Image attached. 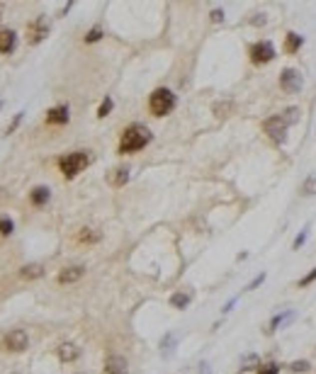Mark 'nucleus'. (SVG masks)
Returning a JSON list of instances; mask_svg holds the SVG:
<instances>
[{
    "instance_id": "18",
    "label": "nucleus",
    "mask_w": 316,
    "mask_h": 374,
    "mask_svg": "<svg viewBox=\"0 0 316 374\" xmlns=\"http://www.w3.org/2000/svg\"><path fill=\"white\" fill-rule=\"evenodd\" d=\"M102 236H100V231H95V228H80V233H78V241L80 243H97Z\"/></svg>"
},
{
    "instance_id": "27",
    "label": "nucleus",
    "mask_w": 316,
    "mask_h": 374,
    "mask_svg": "<svg viewBox=\"0 0 316 374\" xmlns=\"http://www.w3.org/2000/svg\"><path fill=\"white\" fill-rule=\"evenodd\" d=\"M100 37H102V29H100V27H93V29L85 34V41L93 44V41H100Z\"/></svg>"
},
{
    "instance_id": "11",
    "label": "nucleus",
    "mask_w": 316,
    "mask_h": 374,
    "mask_svg": "<svg viewBox=\"0 0 316 374\" xmlns=\"http://www.w3.org/2000/svg\"><path fill=\"white\" fill-rule=\"evenodd\" d=\"M56 355L61 362H75L78 355H80V348L75 345V343H61L58 348H56Z\"/></svg>"
},
{
    "instance_id": "28",
    "label": "nucleus",
    "mask_w": 316,
    "mask_h": 374,
    "mask_svg": "<svg viewBox=\"0 0 316 374\" xmlns=\"http://www.w3.org/2000/svg\"><path fill=\"white\" fill-rule=\"evenodd\" d=\"M307 238H309V228H304V231L299 233L297 238H295V243H292V248H295V250H297V248H302V245L307 243Z\"/></svg>"
},
{
    "instance_id": "6",
    "label": "nucleus",
    "mask_w": 316,
    "mask_h": 374,
    "mask_svg": "<svg viewBox=\"0 0 316 374\" xmlns=\"http://www.w3.org/2000/svg\"><path fill=\"white\" fill-rule=\"evenodd\" d=\"M263 129H265V134H268L275 144H282L285 136H287V122H285L282 117H270V119H265Z\"/></svg>"
},
{
    "instance_id": "29",
    "label": "nucleus",
    "mask_w": 316,
    "mask_h": 374,
    "mask_svg": "<svg viewBox=\"0 0 316 374\" xmlns=\"http://www.w3.org/2000/svg\"><path fill=\"white\" fill-rule=\"evenodd\" d=\"M292 372H309V362H307V360L292 362Z\"/></svg>"
},
{
    "instance_id": "26",
    "label": "nucleus",
    "mask_w": 316,
    "mask_h": 374,
    "mask_svg": "<svg viewBox=\"0 0 316 374\" xmlns=\"http://www.w3.org/2000/svg\"><path fill=\"white\" fill-rule=\"evenodd\" d=\"M173 345H175V336L170 333V336L163 338V343H161V348H163V355H170L173 353Z\"/></svg>"
},
{
    "instance_id": "7",
    "label": "nucleus",
    "mask_w": 316,
    "mask_h": 374,
    "mask_svg": "<svg viewBox=\"0 0 316 374\" xmlns=\"http://www.w3.org/2000/svg\"><path fill=\"white\" fill-rule=\"evenodd\" d=\"M49 34V24H46V19L44 17H37L32 19L29 24H27V41L34 46L39 41H44V37Z\"/></svg>"
},
{
    "instance_id": "4",
    "label": "nucleus",
    "mask_w": 316,
    "mask_h": 374,
    "mask_svg": "<svg viewBox=\"0 0 316 374\" xmlns=\"http://www.w3.org/2000/svg\"><path fill=\"white\" fill-rule=\"evenodd\" d=\"M0 345H2V350H7V353H22V350H27L29 338H27V333H24L22 328H12V331H7V333L2 336Z\"/></svg>"
},
{
    "instance_id": "1",
    "label": "nucleus",
    "mask_w": 316,
    "mask_h": 374,
    "mask_svg": "<svg viewBox=\"0 0 316 374\" xmlns=\"http://www.w3.org/2000/svg\"><path fill=\"white\" fill-rule=\"evenodd\" d=\"M151 131L141 124H131L129 129H124L122 139H119V153H136L144 146H149Z\"/></svg>"
},
{
    "instance_id": "31",
    "label": "nucleus",
    "mask_w": 316,
    "mask_h": 374,
    "mask_svg": "<svg viewBox=\"0 0 316 374\" xmlns=\"http://www.w3.org/2000/svg\"><path fill=\"white\" fill-rule=\"evenodd\" d=\"M314 185H316V178H309L307 185L302 187V194H314Z\"/></svg>"
},
{
    "instance_id": "16",
    "label": "nucleus",
    "mask_w": 316,
    "mask_h": 374,
    "mask_svg": "<svg viewBox=\"0 0 316 374\" xmlns=\"http://www.w3.org/2000/svg\"><path fill=\"white\" fill-rule=\"evenodd\" d=\"M302 44H304V37L297 34V32H290V34L285 37V51H287V54H297L299 49H302Z\"/></svg>"
},
{
    "instance_id": "3",
    "label": "nucleus",
    "mask_w": 316,
    "mask_h": 374,
    "mask_svg": "<svg viewBox=\"0 0 316 374\" xmlns=\"http://www.w3.org/2000/svg\"><path fill=\"white\" fill-rule=\"evenodd\" d=\"M175 107V95L170 93L168 88H158L153 90L149 97V110L153 117H166L170 110Z\"/></svg>"
},
{
    "instance_id": "12",
    "label": "nucleus",
    "mask_w": 316,
    "mask_h": 374,
    "mask_svg": "<svg viewBox=\"0 0 316 374\" xmlns=\"http://www.w3.org/2000/svg\"><path fill=\"white\" fill-rule=\"evenodd\" d=\"M66 122H68V107L66 105H58V107L46 112V124H66Z\"/></svg>"
},
{
    "instance_id": "35",
    "label": "nucleus",
    "mask_w": 316,
    "mask_h": 374,
    "mask_svg": "<svg viewBox=\"0 0 316 374\" xmlns=\"http://www.w3.org/2000/svg\"><path fill=\"white\" fill-rule=\"evenodd\" d=\"M263 22H265V17H263V15H256V19H253V24H263Z\"/></svg>"
},
{
    "instance_id": "24",
    "label": "nucleus",
    "mask_w": 316,
    "mask_h": 374,
    "mask_svg": "<svg viewBox=\"0 0 316 374\" xmlns=\"http://www.w3.org/2000/svg\"><path fill=\"white\" fill-rule=\"evenodd\" d=\"M12 228H15V224H12L7 216H2V219H0V233H2V236H10V233H12Z\"/></svg>"
},
{
    "instance_id": "14",
    "label": "nucleus",
    "mask_w": 316,
    "mask_h": 374,
    "mask_svg": "<svg viewBox=\"0 0 316 374\" xmlns=\"http://www.w3.org/2000/svg\"><path fill=\"white\" fill-rule=\"evenodd\" d=\"M127 180H129V168H124V166H122V168H114L110 175H107V183H110L112 187H124Z\"/></svg>"
},
{
    "instance_id": "22",
    "label": "nucleus",
    "mask_w": 316,
    "mask_h": 374,
    "mask_svg": "<svg viewBox=\"0 0 316 374\" xmlns=\"http://www.w3.org/2000/svg\"><path fill=\"white\" fill-rule=\"evenodd\" d=\"M112 107H114L112 97H105V100H102V105H100V110H97V117H100V119H105V117L112 112Z\"/></svg>"
},
{
    "instance_id": "25",
    "label": "nucleus",
    "mask_w": 316,
    "mask_h": 374,
    "mask_svg": "<svg viewBox=\"0 0 316 374\" xmlns=\"http://www.w3.org/2000/svg\"><path fill=\"white\" fill-rule=\"evenodd\" d=\"M258 374H280V365H275V362L261 365V367H258Z\"/></svg>"
},
{
    "instance_id": "10",
    "label": "nucleus",
    "mask_w": 316,
    "mask_h": 374,
    "mask_svg": "<svg viewBox=\"0 0 316 374\" xmlns=\"http://www.w3.org/2000/svg\"><path fill=\"white\" fill-rule=\"evenodd\" d=\"M129 372V365L127 360L119 355H110L105 360V374H127Z\"/></svg>"
},
{
    "instance_id": "34",
    "label": "nucleus",
    "mask_w": 316,
    "mask_h": 374,
    "mask_svg": "<svg viewBox=\"0 0 316 374\" xmlns=\"http://www.w3.org/2000/svg\"><path fill=\"white\" fill-rule=\"evenodd\" d=\"M222 19H224L222 10H212V22H222Z\"/></svg>"
},
{
    "instance_id": "19",
    "label": "nucleus",
    "mask_w": 316,
    "mask_h": 374,
    "mask_svg": "<svg viewBox=\"0 0 316 374\" xmlns=\"http://www.w3.org/2000/svg\"><path fill=\"white\" fill-rule=\"evenodd\" d=\"M292 318H295V311H290L287 316H285V314H278V316L273 318V323H270V328H268V333H275V331H278L280 326H287V323H290Z\"/></svg>"
},
{
    "instance_id": "20",
    "label": "nucleus",
    "mask_w": 316,
    "mask_h": 374,
    "mask_svg": "<svg viewBox=\"0 0 316 374\" xmlns=\"http://www.w3.org/2000/svg\"><path fill=\"white\" fill-rule=\"evenodd\" d=\"M187 304H190V294L175 292V294L170 297V306H175V309H187Z\"/></svg>"
},
{
    "instance_id": "32",
    "label": "nucleus",
    "mask_w": 316,
    "mask_h": 374,
    "mask_svg": "<svg viewBox=\"0 0 316 374\" xmlns=\"http://www.w3.org/2000/svg\"><path fill=\"white\" fill-rule=\"evenodd\" d=\"M261 282H265V272H261V275H258V277H256V280L251 282V284H248V287H246V292H251V289H256V287H258V284H261Z\"/></svg>"
},
{
    "instance_id": "30",
    "label": "nucleus",
    "mask_w": 316,
    "mask_h": 374,
    "mask_svg": "<svg viewBox=\"0 0 316 374\" xmlns=\"http://www.w3.org/2000/svg\"><path fill=\"white\" fill-rule=\"evenodd\" d=\"M312 282H316V267L312 270V272H309V275H304V277L299 280V287H309Z\"/></svg>"
},
{
    "instance_id": "8",
    "label": "nucleus",
    "mask_w": 316,
    "mask_h": 374,
    "mask_svg": "<svg viewBox=\"0 0 316 374\" xmlns=\"http://www.w3.org/2000/svg\"><path fill=\"white\" fill-rule=\"evenodd\" d=\"M280 88L285 90V93H299L302 90V75L295 71V68H285L282 73H280Z\"/></svg>"
},
{
    "instance_id": "2",
    "label": "nucleus",
    "mask_w": 316,
    "mask_h": 374,
    "mask_svg": "<svg viewBox=\"0 0 316 374\" xmlns=\"http://www.w3.org/2000/svg\"><path fill=\"white\" fill-rule=\"evenodd\" d=\"M88 166H90V153L88 151H73V153H68L58 161V168L63 173V178H75Z\"/></svg>"
},
{
    "instance_id": "21",
    "label": "nucleus",
    "mask_w": 316,
    "mask_h": 374,
    "mask_svg": "<svg viewBox=\"0 0 316 374\" xmlns=\"http://www.w3.org/2000/svg\"><path fill=\"white\" fill-rule=\"evenodd\" d=\"M258 367H261V360H258V355H248L246 360H243L241 372H248V370H256V372H258Z\"/></svg>"
},
{
    "instance_id": "9",
    "label": "nucleus",
    "mask_w": 316,
    "mask_h": 374,
    "mask_svg": "<svg viewBox=\"0 0 316 374\" xmlns=\"http://www.w3.org/2000/svg\"><path fill=\"white\" fill-rule=\"evenodd\" d=\"M83 275H85V267H83V265H73V267H63L56 280H58V284H73V282H78Z\"/></svg>"
},
{
    "instance_id": "33",
    "label": "nucleus",
    "mask_w": 316,
    "mask_h": 374,
    "mask_svg": "<svg viewBox=\"0 0 316 374\" xmlns=\"http://www.w3.org/2000/svg\"><path fill=\"white\" fill-rule=\"evenodd\" d=\"M19 122H22V112H17V114H15V119H12V124L7 127V134H12V131L17 129V127H19Z\"/></svg>"
},
{
    "instance_id": "17",
    "label": "nucleus",
    "mask_w": 316,
    "mask_h": 374,
    "mask_svg": "<svg viewBox=\"0 0 316 374\" xmlns=\"http://www.w3.org/2000/svg\"><path fill=\"white\" fill-rule=\"evenodd\" d=\"M41 275H44V265H39V262L24 265V267L19 270V277H22V280H37Z\"/></svg>"
},
{
    "instance_id": "15",
    "label": "nucleus",
    "mask_w": 316,
    "mask_h": 374,
    "mask_svg": "<svg viewBox=\"0 0 316 374\" xmlns=\"http://www.w3.org/2000/svg\"><path fill=\"white\" fill-rule=\"evenodd\" d=\"M49 197H51V192H49V187H34L32 192H29V202L34 206H44L49 202Z\"/></svg>"
},
{
    "instance_id": "5",
    "label": "nucleus",
    "mask_w": 316,
    "mask_h": 374,
    "mask_svg": "<svg viewBox=\"0 0 316 374\" xmlns=\"http://www.w3.org/2000/svg\"><path fill=\"white\" fill-rule=\"evenodd\" d=\"M275 58V46L270 41H258L251 46V61L256 66H263V63H270Z\"/></svg>"
},
{
    "instance_id": "13",
    "label": "nucleus",
    "mask_w": 316,
    "mask_h": 374,
    "mask_svg": "<svg viewBox=\"0 0 316 374\" xmlns=\"http://www.w3.org/2000/svg\"><path fill=\"white\" fill-rule=\"evenodd\" d=\"M17 44V34L12 29H2L0 32V54H10Z\"/></svg>"
},
{
    "instance_id": "23",
    "label": "nucleus",
    "mask_w": 316,
    "mask_h": 374,
    "mask_svg": "<svg viewBox=\"0 0 316 374\" xmlns=\"http://www.w3.org/2000/svg\"><path fill=\"white\" fill-rule=\"evenodd\" d=\"M282 119L287 122V127H290V124H295V122L299 119V110H297V107H290V110H285V117H282Z\"/></svg>"
}]
</instances>
